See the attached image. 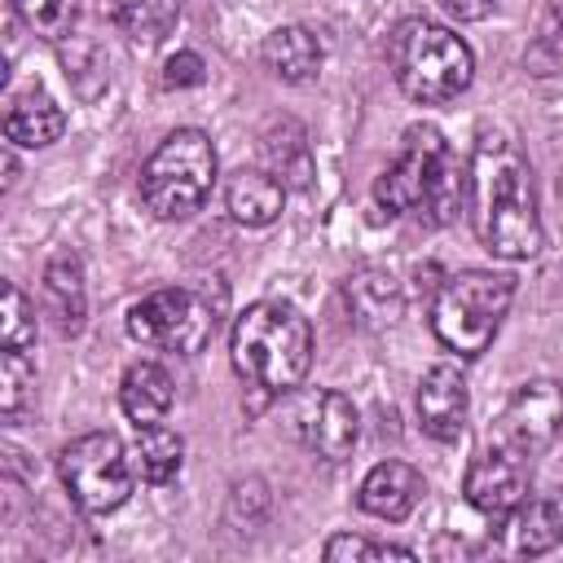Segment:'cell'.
I'll return each mask as SVG.
<instances>
[{
    "label": "cell",
    "instance_id": "27",
    "mask_svg": "<svg viewBox=\"0 0 563 563\" xmlns=\"http://www.w3.org/2000/svg\"><path fill=\"white\" fill-rule=\"evenodd\" d=\"M321 554L330 563H339V559H347V563H369V559H400V563H409V559H418L409 545H387V541H369V537H356V532L330 537L321 545Z\"/></svg>",
    "mask_w": 563,
    "mask_h": 563
},
{
    "label": "cell",
    "instance_id": "7",
    "mask_svg": "<svg viewBox=\"0 0 563 563\" xmlns=\"http://www.w3.org/2000/svg\"><path fill=\"white\" fill-rule=\"evenodd\" d=\"M57 475L84 515H110L132 497L136 466L114 431H88V435H75L70 444H62Z\"/></svg>",
    "mask_w": 563,
    "mask_h": 563
},
{
    "label": "cell",
    "instance_id": "6",
    "mask_svg": "<svg viewBox=\"0 0 563 563\" xmlns=\"http://www.w3.org/2000/svg\"><path fill=\"white\" fill-rule=\"evenodd\" d=\"M216 185V145L198 128H176L141 167V198L158 220L194 216Z\"/></svg>",
    "mask_w": 563,
    "mask_h": 563
},
{
    "label": "cell",
    "instance_id": "2",
    "mask_svg": "<svg viewBox=\"0 0 563 563\" xmlns=\"http://www.w3.org/2000/svg\"><path fill=\"white\" fill-rule=\"evenodd\" d=\"M229 356L242 383H251L255 391L268 396L295 391L312 365V325L295 303L260 299L238 312L229 334Z\"/></svg>",
    "mask_w": 563,
    "mask_h": 563
},
{
    "label": "cell",
    "instance_id": "13",
    "mask_svg": "<svg viewBox=\"0 0 563 563\" xmlns=\"http://www.w3.org/2000/svg\"><path fill=\"white\" fill-rule=\"evenodd\" d=\"M422 493H427L422 475L409 462L387 457L361 479V510H369L374 519H405L422 501Z\"/></svg>",
    "mask_w": 563,
    "mask_h": 563
},
{
    "label": "cell",
    "instance_id": "8",
    "mask_svg": "<svg viewBox=\"0 0 563 563\" xmlns=\"http://www.w3.org/2000/svg\"><path fill=\"white\" fill-rule=\"evenodd\" d=\"M128 334L145 347L163 352H198L216 334V308L207 295L185 290V286H163L150 290L128 308Z\"/></svg>",
    "mask_w": 563,
    "mask_h": 563
},
{
    "label": "cell",
    "instance_id": "25",
    "mask_svg": "<svg viewBox=\"0 0 563 563\" xmlns=\"http://www.w3.org/2000/svg\"><path fill=\"white\" fill-rule=\"evenodd\" d=\"M9 4H13V13L22 18V26L35 31L40 40H62V35H70V26H75V18H79V9H84V0H9Z\"/></svg>",
    "mask_w": 563,
    "mask_h": 563
},
{
    "label": "cell",
    "instance_id": "19",
    "mask_svg": "<svg viewBox=\"0 0 563 563\" xmlns=\"http://www.w3.org/2000/svg\"><path fill=\"white\" fill-rule=\"evenodd\" d=\"M119 405L136 427L163 422L172 409V374L158 361H132L119 383Z\"/></svg>",
    "mask_w": 563,
    "mask_h": 563
},
{
    "label": "cell",
    "instance_id": "18",
    "mask_svg": "<svg viewBox=\"0 0 563 563\" xmlns=\"http://www.w3.org/2000/svg\"><path fill=\"white\" fill-rule=\"evenodd\" d=\"M343 299H347V312L356 317V325L365 330H383L400 317V282L387 273V268H356L347 282H343Z\"/></svg>",
    "mask_w": 563,
    "mask_h": 563
},
{
    "label": "cell",
    "instance_id": "28",
    "mask_svg": "<svg viewBox=\"0 0 563 563\" xmlns=\"http://www.w3.org/2000/svg\"><path fill=\"white\" fill-rule=\"evenodd\" d=\"M0 339H4V347H31V343H35V308H31V299H26L13 282H4Z\"/></svg>",
    "mask_w": 563,
    "mask_h": 563
},
{
    "label": "cell",
    "instance_id": "11",
    "mask_svg": "<svg viewBox=\"0 0 563 563\" xmlns=\"http://www.w3.org/2000/svg\"><path fill=\"white\" fill-rule=\"evenodd\" d=\"M295 431L303 440V449H312L325 462H343L356 449L361 422H356V405L343 391H308L295 405Z\"/></svg>",
    "mask_w": 563,
    "mask_h": 563
},
{
    "label": "cell",
    "instance_id": "9",
    "mask_svg": "<svg viewBox=\"0 0 563 563\" xmlns=\"http://www.w3.org/2000/svg\"><path fill=\"white\" fill-rule=\"evenodd\" d=\"M563 431V387L554 378L523 383L501 409V444L532 457L545 453Z\"/></svg>",
    "mask_w": 563,
    "mask_h": 563
},
{
    "label": "cell",
    "instance_id": "10",
    "mask_svg": "<svg viewBox=\"0 0 563 563\" xmlns=\"http://www.w3.org/2000/svg\"><path fill=\"white\" fill-rule=\"evenodd\" d=\"M462 493L466 501L488 515V519H506L523 497H528V471H523V453H515L510 444H493V449H479L466 466V479H462Z\"/></svg>",
    "mask_w": 563,
    "mask_h": 563
},
{
    "label": "cell",
    "instance_id": "16",
    "mask_svg": "<svg viewBox=\"0 0 563 563\" xmlns=\"http://www.w3.org/2000/svg\"><path fill=\"white\" fill-rule=\"evenodd\" d=\"M62 132H66V114H62V106H57L44 88H31V92L13 97L9 110H4V141H9V145L44 150V145H53Z\"/></svg>",
    "mask_w": 563,
    "mask_h": 563
},
{
    "label": "cell",
    "instance_id": "12",
    "mask_svg": "<svg viewBox=\"0 0 563 563\" xmlns=\"http://www.w3.org/2000/svg\"><path fill=\"white\" fill-rule=\"evenodd\" d=\"M466 413H471V391L457 365L440 361L422 374L418 383V422L431 440H457L466 431Z\"/></svg>",
    "mask_w": 563,
    "mask_h": 563
},
{
    "label": "cell",
    "instance_id": "4",
    "mask_svg": "<svg viewBox=\"0 0 563 563\" xmlns=\"http://www.w3.org/2000/svg\"><path fill=\"white\" fill-rule=\"evenodd\" d=\"M387 57H391V75H396L400 92L422 106L453 101L457 92H466V84L475 75V57H471L466 40L427 18H405L391 31Z\"/></svg>",
    "mask_w": 563,
    "mask_h": 563
},
{
    "label": "cell",
    "instance_id": "26",
    "mask_svg": "<svg viewBox=\"0 0 563 563\" xmlns=\"http://www.w3.org/2000/svg\"><path fill=\"white\" fill-rule=\"evenodd\" d=\"M31 387H35L31 361L22 356V347H4V356H0V413H4V422H18V413L31 400Z\"/></svg>",
    "mask_w": 563,
    "mask_h": 563
},
{
    "label": "cell",
    "instance_id": "29",
    "mask_svg": "<svg viewBox=\"0 0 563 563\" xmlns=\"http://www.w3.org/2000/svg\"><path fill=\"white\" fill-rule=\"evenodd\" d=\"M202 79H207V62L189 48H180L163 62V88H198Z\"/></svg>",
    "mask_w": 563,
    "mask_h": 563
},
{
    "label": "cell",
    "instance_id": "15",
    "mask_svg": "<svg viewBox=\"0 0 563 563\" xmlns=\"http://www.w3.org/2000/svg\"><path fill=\"white\" fill-rule=\"evenodd\" d=\"M224 202H229V216L238 224H251V229H264L282 216L286 207V185L268 172V167H242L229 176V189H224Z\"/></svg>",
    "mask_w": 563,
    "mask_h": 563
},
{
    "label": "cell",
    "instance_id": "3",
    "mask_svg": "<svg viewBox=\"0 0 563 563\" xmlns=\"http://www.w3.org/2000/svg\"><path fill=\"white\" fill-rule=\"evenodd\" d=\"M374 198L391 216L422 211L431 224H449L466 202V172L457 167L444 136L431 123H418L405 132L400 154L374 180Z\"/></svg>",
    "mask_w": 563,
    "mask_h": 563
},
{
    "label": "cell",
    "instance_id": "22",
    "mask_svg": "<svg viewBox=\"0 0 563 563\" xmlns=\"http://www.w3.org/2000/svg\"><path fill=\"white\" fill-rule=\"evenodd\" d=\"M260 150H264L268 172H273L282 185H308V180H312V145H308V132H303L295 119L273 123V128L260 136Z\"/></svg>",
    "mask_w": 563,
    "mask_h": 563
},
{
    "label": "cell",
    "instance_id": "20",
    "mask_svg": "<svg viewBox=\"0 0 563 563\" xmlns=\"http://www.w3.org/2000/svg\"><path fill=\"white\" fill-rule=\"evenodd\" d=\"M264 66L286 84H308L321 70V40L308 26H277L264 40Z\"/></svg>",
    "mask_w": 563,
    "mask_h": 563
},
{
    "label": "cell",
    "instance_id": "17",
    "mask_svg": "<svg viewBox=\"0 0 563 563\" xmlns=\"http://www.w3.org/2000/svg\"><path fill=\"white\" fill-rule=\"evenodd\" d=\"M506 550L510 554H545L563 541V506L550 497H523L510 515H506Z\"/></svg>",
    "mask_w": 563,
    "mask_h": 563
},
{
    "label": "cell",
    "instance_id": "30",
    "mask_svg": "<svg viewBox=\"0 0 563 563\" xmlns=\"http://www.w3.org/2000/svg\"><path fill=\"white\" fill-rule=\"evenodd\" d=\"M440 9L449 18H457V22H479V18H488L497 9V0H440Z\"/></svg>",
    "mask_w": 563,
    "mask_h": 563
},
{
    "label": "cell",
    "instance_id": "24",
    "mask_svg": "<svg viewBox=\"0 0 563 563\" xmlns=\"http://www.w3.org/2000/svg\"><path fill=\"white\" fill-rule=\"evenodd\" d=\"M523 66H528L532 75H541V79L563 75V0H545V13H541V26H537V40L528 44Z\"/></svg>",
    "mask_w": 563,
    "mask_h": 563
},
{
    "label": "cell",
    "instance_id": "1",
    "mask_svg": "<svg viewBox=\"0 0 563 563\" xmlns=\"http://www.w3.org/2000/svg\"><path fill=\"white\" fill-rule=\"evenodd\" d=\"M466 202H471L479 242L497 260H532L541 251L545 229L537 216L532 172L510 132L484 128L475 136L471 167H466Z\"/></svg>",
    "mask_w": 563,
    "mask_h": 563
},
{
    "label": "cell",
    "instance_id": "5",
    "mask_svg": "<svg viewBox=\"0 0 563 563\" xmlns=\"http://www.w3.org/2000/svg\"><path fill=\"white\" fill-rule=\"evenodd\" d=\"M510 299H515V277L506 273H488V268L453 273L431 299V330L449 352L479 356L497 339Z\"/></svg>",
    "mask_w": 563,
    "mask_h": 563
},
{
    "label": "cell",
    "instance_id": "21",
    "mask_svg": "<svg viewBox=\"0 0 563 563\" xmlns=\"http://www.w3.org/2000/svg\"><path fill=\"white\" fill-rule=\"evenodd\" d=\"M97 9L119 35L141 44L163 40L180 18V0H97Z\"/></svg>",
    "mask_w": 563,
    "mask_h": 563
},
{
    "label": "cell",
    "instance_id": "23",
    "mask_svg": "<svg viewBox=\"0 0 563 563\" xmlns=\"http://www.w3.org/2000/svg\"><path fill=\"white\" fill-rule=\"evenodd\" d=\"M180 462H185V440L163 427V422H150V427H136V440H132V466L145 484H167L180 475Z\"/></svg>",
    "mask_w": 563,
    "mask_h": 563
},
{
    "label": "cell",
    "instance_id": "14",
    "mask_svg": "<svg viewBox=\"0 0 563 563\" xmlns=\"http://www.w3.org/2000/svg\"><path fill=\"white\" fill-rule=\"evenodd\" d=\"M44 308L57 325V334H79L88 317V286H84V260L75 251H57L44 268Z\"/></svg>",
    "mask_w": 563,
    "mask_h": 563
}]
</instances>
